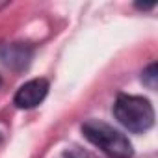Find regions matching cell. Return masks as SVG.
I'll list each match as a JSON object with an SVG mask.
<instances>
[{"instance_id": "6da1fadb", "label": "cell", "mask_w": 158, "mask_h": 158, "mask_svg": "<svg viewBox=\"0 0 158 158\" xmlns=\"http://www.w3.org/2000/svg\"><path fill=\"white\" fill-rule=\"evenodd\" d=\"M82 132H84L86 139H89L93 145H97L110 158H130L134 152L130 139L102 121H95V119L86 121L82 125Z\"/></svg>"}, {"instance_id": "7a4b0ae2", "label": "cell", "mask_w": 158, "mask_h": 158, "mask_svg": "<svg viewBox=\"0 0 158 158\" xmlns=\"http://www.w3.org/2000/svg\"><path fill=\"white\" fill-rule=\"evenodd\" d=\"M114 115L130 132H145L154 123L152 104L138 95H119L114 104Z\"/></svg>"}, {"instance_id": "3957f363", "label": "cell", "mask_w": 158, "mask_h": 158, "mask_svg": "<svg viewBox=\"0 0 158 158\" xmlns=\"http://www.w3.org/2000/svg\"><path fill=\"white\" fill-rule=\"evenodd\" d=\"M48 93V82L45 78H34V80H28L26 84H23L15 97H13V102L17 108H23V110H30V108H35L39 106L45 97Z\"/></svg>"}, {"instance_id": "277c9868", "label": "cell", "mask_w": 158, "mask_h": 158, "mask_svg": "<svg viewBox=\"0 0 158 158\" xmlns=\"http://www.w3.org/2000/svg\"><path fill=\"white\" fill-rule=\"evenodd\" d=\"M34 50L24 43H4L0 47V60L2 63L13 71H24L32 61Z\"/></svg>"}, {"instance_id": "5b68a950", "label": "cell", "mask_w": 158, "mask_h": 158, "mask_svg": "<svg viewBox=\"0 0 158 158\" xmlns=\"http://www.w3.org/2000/svg\"><path fill=\"white\" fill-rule=\"evenodd\" d=\"M156 78H158V74H156V63H151V65L143 71L141 80H143V84H145L147 88L154 89V88H156Z\"/></svg>"}, {"instance_id": "8992f818", "label": "cell", "mask_w": 158, "mask_h": 158, "mask_svg": "<svg viewBox=\"0 0 158 158\" xmlns=\"http://www.w3.org/2000/svg\"><path fill=\"white\" fill-rule=\"evenodd\" d=\"M65 158H74V156L73 154H65Z\"/></svg>"}, {"instance_id": "52a82bcc", "label": "cell", "mask_w": 158, "mask_h": 158, "mask_svg": "<svg viewBox=\"0 0 158 158\" xmlns=\"http://www.w3.org/2000/svg\"><path fill=\"white\" fill-rule=\"evenodd\" d=\"M0 82H2V80H0Z\"/></svg>"}]
</instances>
